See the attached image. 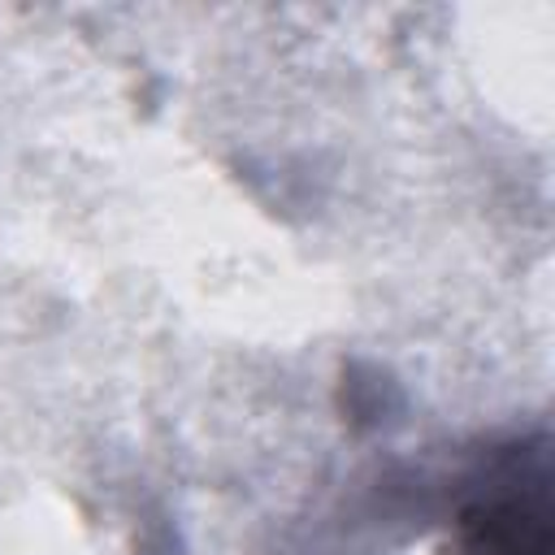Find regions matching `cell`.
Wrapping results in <instances>:
<instances>
[{"instance_id":"cell-1","label":"cell","mask_w":555,"mask_h":555,"mask_svg":"<svg viewBox=\"0 0 555 555\" xmlns=\"http://www.w3.org/2000/svg\"><path fill=\"white\" fill-rule=\"evenodd\" d=\"M460 555H551L546 455H520V473H503L460 512Z\"/></svg>"}]
</instances>
